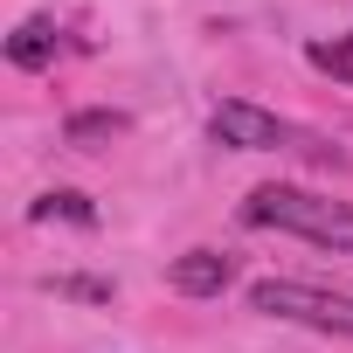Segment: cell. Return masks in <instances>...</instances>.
<instances>
[{
  "mask_svg": "<svg viewBox=\"0 0 353 353\" xmlns=\"http://www.w3.org/2000/svg\"><path fill=\"white\" fill-rule=\"evenodd\" d=\"M125 132H132V118H125V111H77V118L63 125V139H70L77 152H104V145H111V139H125Z\"/></svg>",
  "mask_w": 353,
  "mask_h": 353,
  "instance_id": "5b68a950",
  "label": "cell"
},
{
  "mask_svg": "<svg viewBox=\"0 0 353 353\" xmlns=\"http://www.w3.org/2000/svg\"><path fill=\"white\" fill-rule=\"evenodd\" d=\"M49 291H56V298H83V305H104V298H111L104 277H49Z\"/></svg>",
  "mask_w": 353,
  "mask_h": 353,
  "instance_id": "ba28073f",
  "label": "cell"
},
{
  "mask_svg": "<svg viewBox=\"0 0 353 353\" xmlns=\"http://www.w3.org/2000/svg\"><path fill=\"white\" fill-rule=\"evenodd\" d=\"M28 215H35V222H56V215H63V222H77V229H90V222H97V208H90L83 194H70V188H56V194H42V201H35Z\"/></svg>",
  "mask_w": 353,
  "mask_h": 353,
  "instance_id": "52a82bcc",
  "label": "cell"
},
{
  "mask_svg": "<svg viewBox=\"0 0 353 353\" xmlns=\"http://www.w3.org/2000/svg\"><path fill=\"white\" fill-rule=\"evenodd\" d=\"M173 291L181 298H222L229 284H236V256H222V250H188V256H173Z\"/></svg>",
  "mask_w": 353,
  "mask_h": 353,
  "instance_id": "277c9868",
  "label": "cell"
},
{
  "mask_svg": "<svg viewBox=\"0 0 353 353\" xmlns=\"http://www.w3.org/2000/svg\"><path fill=\"white\" fill-rule=\"evenodd\" d=\"M243 222L250 229H284V236H305L319 250H353V201H332V194H312V188H256L243 201Z\"/></svg>",
  "mask_w": 353,
  "mask_h": 353,
  "instance_id": "6da1fadb",
  "label": "cell"
},
{
  "mask_svg": "<svg viewBox=\"0 0 353 353\" xmlns=\"http://www.w3.org/2000/svg\"><path fill=\"white\" fill-rule=\"evenodd\" d=\"M8 63H14V70H49V63H56V28H49V21H21V28L8 35Z\"/></svg>",
  "mask_w": 353,
  "mask_h": 353,
  "instance_id": "8992f818",
  "label": "cell"
},
{
  "mask_svg": "<svg viewBox=\"0 0 353 353\" xmlns=\"http://www.w3.org/2000/svg\"><path fill=\"white\" fill-rule=\"evenodd\" d=\"M250 312L291 319V325H312V332H346V339H353V291H319V284L263 277V284H250Z\"/></svg>",
  "mask_w": 353,
  "mask_h": 353,
  "instance_id": "7a4b0ae2",
  "label": "cell"
},
{
  "mask_svg": "<svg viewBox=\"0 0 353 353\" xmlns=\"http://www.w3.org/2000/svg\"><path fill=\"white\" fill-rule=\"evenodd\" d=\"M215 139L222 145H236V152H284V145H305V132L298 125H284L277 111H263V104H243V97H229V104H215Z\"/></svg>",
  "mask_w": 353,
  "mask_h": 353,
  "instance_id": "3957f363",
  "label": "cell"
}]
</instances>
